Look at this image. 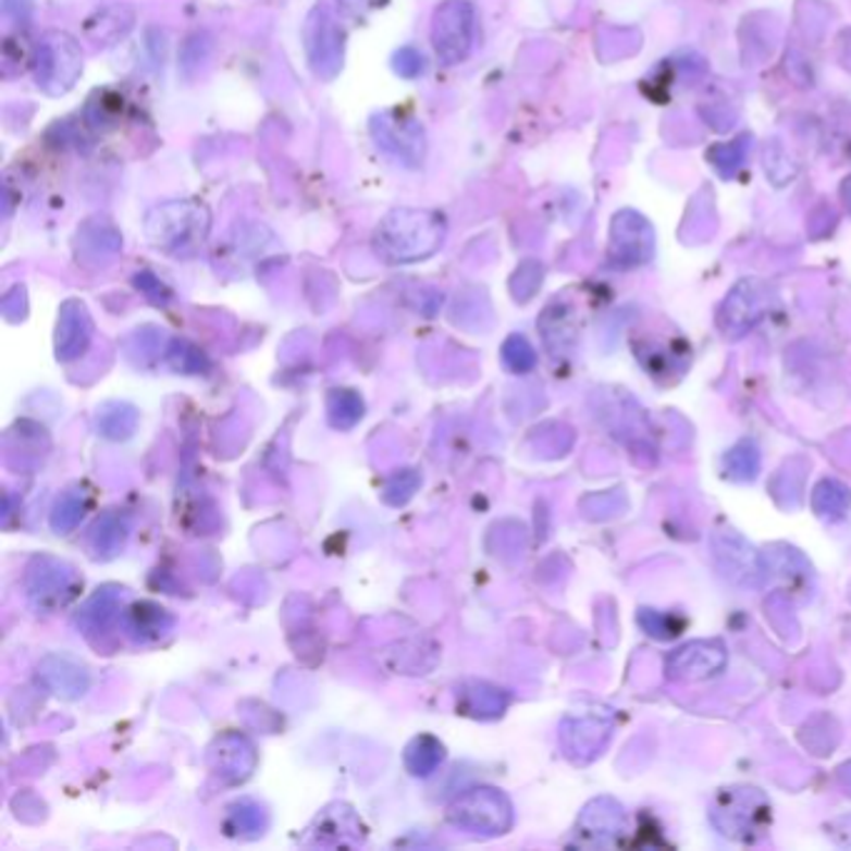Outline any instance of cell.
Segmentation results:
<instances>
[{
  "mask_svg": "<svg viewBox=\"0 0 851 851\" xmlns=\"http://www.w3.org/2000/svg\"><path fill=\"white\" fill-rule=\"evenodd\" d=\"M447 223L435 210L397 208L390 210L374 227V252L390 266H407L435 255L445 243Z\"/></svg>",
  "mask_w": 851,
  "mask_h": 851,
  "instance_id": "6da1fadb",
  "label": "cell"
},
{
  "mask_svg": "<svg viewBox=\"0 0 851 851\" xmlns=\"http://www.w3.org/2000/svg\"><path fill=\"white\" fill-rule=\"evenodd\" d=\"M210 233V210L195 200H173L146 215V235L160 250L187 255L198 250Z\"/></svg>",
  "mask_w": 851,
  "mask_h": 851,
  "instance_id": "7a4b0ae2",
  "label": "cell"
},
{
  "mask_svg": "<svg viewBox=\"0 0 851 851\" xmlns=\"http://www.w3.org/2000/svg\"><path fill=\"white\" fill-rule=\"evenodd\" d=\"M36 83L48 96H65L83 73V50L67 33H46L36 46Z\"/></svg>",
  "mask_w": 851,
  "mask_h": 851,
  "instance_id": "3957f363",
  "label": "cell"
},
{
  "mask_svg": "<svg viewBox=\"0 0 851 851\" xmlns=\"http://www.w3.org/2000/svg\"><path fill=\"white\" fill-rule=\"evenodd\" d=\"M474 5L470 0H445L435 8L430 25L432 48L445 65H459L474 42Z\"/></svg>",
  "mask_w": 851,
  "mask_h": 851,
  "instance_id": "277c9868",
  "label": "cell"
},
{
  "mask_svg": "<svg viewBox=\"0 0 851 851\" xmlns=\"http://www.w3.org/2000/svg\"><path fill=\"white\" fill-rule=\"evenodd\" d=\"M370 133L378 148L390 152L399 163L407 168L422 165L424 152H428V138H424L422 123L410 110H382L370 121Z\"/></svg>",
  "mask_w": 851,
  "mask_h": 851,
  "instance_id": "5b68a950",
  "label": "cell"
},
{
  "mask_svg": "<svg viewBox=\"0 0 851 851\" xmlns=\"http://www.w3.org/2000/svg\"><path fill=\"white\" fill-rule=\"evenodd\" d=\"M769 816L767 799L760 794V789H725L714 806L712 819L721 834L735 839H749L752 831H760L762 824Z\"/></svg>",
  "mask_w": 851,
  "mask_h": 851,
  "instance_id": "8992f818",
  "label": "cell"
},
{
  "mask_svg": "<svg viewBox=\"0 0 851 851\" xmlns=\"http://www.w3.org/2000/svg\"><path fill=\"white\" fill-rule=\"evenodd\" d=\"M305 48L314 75L333 81L343 71L345 61V30L328 11H312L305 28Z\"/></svg>",
  "mask_w": 851,
  "mask_h": 851,
  "instance_id": "52a82bcc",
  "label": "cell"
},
{
  "mask_svg": "<svg viewBox=\"0 0 851 851\" xmlns=\"http://www.w3.org/2000/svg\"><path fill=\"white\" fill-rule=\"evenodd\" d=\"M772 308V291L760 280H742L721 303L717 322L721 333L739 337L752 330Z\"/></svg>",
  "mask_w": 851,
  "mask_h": 851,
  "instance_id": "ba28073f",
  "label": "cell"
},
{
  "mask_svg": "<svg viewBox=\"0 0 851 851\" xmlns=\"http://www.w3.org/2000/svg\"><path fill=\"white\" fill-rule=\"evenodd\" d=\"M609 255L619 268H637L652 260L654 233L652 225L634 210H619L612 220Z\"/></svg>",
  "mask_w": 851,
  "mask_h": 851,
  "instance_id": "9c48e42d",
  "label": "cell"
},
{
  "mask_svg": "<svg viewBox=\"0 0 851 851\" xmlns=\"http://www.w3.org/2000/svg\"><path fill=\"white\" fill-rule=\"evenodd\" d=\"M453 819L462 827L502 834L513 822V806L495 789H474L453 806Z\"/></svg>",
  "mask_w": 851,
  "mask_h": 851,
  "instance_id": "30bf717a",
  "label": "cell"
},
{
  "mask_svg": "<svg viewBox=\"0 0 851 851\" xmlns=\"http://www.w3.org/2000/svg\"><path fill=\"white\" fill-rule=\"evenodd\" d=\"M627 831V814L615 799H594L587 804L580 822H577L575 834L580 837V844L587 847H612L625 837Z\"/></svg>",
  "mask_w": 851,
  "mask_h": 851,
  "instance_id": "8fae6325",
  "label": "cell"
},
{
  "mask_svg": "<svg viewBox=\"0 0 851 851\" xmlns=\"http://www.w3.org/2000/svg\"><path fill=\"white\" fill-rule=\"evenodd\" d=\"M725 646L714 640H696L669 654L667 675L671 679H682V682H700V679L717 675V671L725 669Z\"/></svg>",
  "mask_w": 851,
  "mask_h": 851,
  "instance_id": "7c38bea8",
  "label": "cell"
},
{
  "mask_svg": "<svg viewBox=\"0 0 851 851\" xmlns=\"http://www.w3.org/2000/svg\"><path fill=\"white\" fill-rule=\"evenodd\" d=\"M714 557L725 577L739 584H760L767 567L760 552L739 538L735 532H721L714 538Z\"/></svg>",
  "mask_w": 851,
  "mask_h": 851,
  "instance_id": "4fadbf2b",
  "label": "cell"
},
{
  "mask_svg": "<svg viewBox=\"0 0 851 851\" xmlns=\"http://www.w3.org/2000/svg\"><path fill=\"white\" fill-rule=\"evenodd\" d=\"M90 318L81 300H67L58 320V357L71 360L88 347L90 340Z\"/></svg>",
  "mask_w": 851,
  "mask_h": 851,
  "instance_id": "5bb4252c",
  "label": "cell"
},
{
  "mask_svg": "<svg viewBox=\"0 0 851 851\" xmlns=\"http://www.w3.org/2000/svg\"><path fill=\"white\" fill-rule=\"evenodd\" d=\"M565 747L567 754L577 756V760H592L594 754L600 752L604 742L609 739V721L607 719H597V717H584V719H572L565 725Z\"/></svg>",
  "mask_w": 851,
  "mask_h": 851,
  "instance_id": "9a60e30c",
  "label": "cell"
},
{
  "mask_svg": "<svg viewBox=\"0 0 851 851\" xmlns=\"http://www.w3.org/2000/svg\"><path fill=\"white\" fill-rule=\"evenodd\" d=\"M135 13L127 5H110L98 11L85 25L88 36L98 42V46H110L118 38H125V33L133 28Z\"/></svg>",
  "mask_w": 851,
  "mask_h": 851,
  "instance_id": "2e32d148",
  "label": "cell"
},
{
  "mask_svg": "<svg viewBox=\"0 0 851 851\" xmlns=\"http://www.w3.org/2000/svg\"><path fill=\"white\" fill-rule=\"evenodd\" d=\"M812 505L816 515L839 517L844 515L851 505V490L837 480H822L812 492Z\"/></svg>",
  "mask_w": 851,
  "mask_h": 851,
  "instance_id": "e0dca14e",
  "label": "cell"
},
{
  "mask_svg": "<svg viewBox=\"0 0 851 851\" xmlns=\"http://www.w3.org/2000/svg\"><path fill=\"white\" fill-rule=\"evenodd\" d=\"M725 472L735 482H752L760 474V453L754 442H739L725 455Z\"/></svg>",
  "mask_w": 851,
  "mask_h": 851,
  "instance_id": "ac0fdd59",
  "label": "cell"
},
{
  "mask_svg": "<svg viewBox=\"0 0 851 851\" xmlns=\"http://www.w3.org/2000/svg\"><path fill=\"white\" fill-rule=\"evenodd\" d=\"M442 760H445V749L432 737L415 739L410 749H407V767H410V772L417 774V777H428V774L435 772Z\"/></svg>",
  "mask_w": 851,
  "mask_h": 851,
  "instance_id": "d6986e66",
  "label": "cell"
},
{
  "mask_svg": "<svg viewBox=\"0 0 851 851\" xmlns=\"http://www.w3.org/2000/svg\"><path fill=\"white\" fill-rule=\"evenodd\" d=\"M747 140H749L747 135H742V138H737L731 143H719V146H714L710 152H706L710 163L717 168V173L721 177H735L737 170L744 165L747 146H749Z\"/></svg>",
  "mask_w": 851,
  "mask_h": 851,
  "instance_id": "ffe728a7",
  "label": "cell"
},
{
  "mask_svg": "<svg viewBox=\"0 0 851 851\" xmlns=\"http://www.w3.org/2000/svg\"><path fill=\"white\" fill-rule=\"evenodd\" d=\"M125 530H127V527H125L123 519L113 517V515L106 517L103 522H98L96 532H92V540H96L98 555H103V557L115 555V552L121 550L123 542H125V534H127Z\"/></svg>",
  "mask_w": 851,
  "mask_h": 851,
  "instance_id": "44dd1931",
  "label": "cell"
},
{
  "mask_svg": "<svg viewBox=\"0 0 851 851\" xmlns=\"http://www.w3.org/2000/svg\"><path fill=\"white\" fill-rule=\"evenodd\" d=\"M502 360L513 372H530L538 365V355L522 335H509L502 345Z\"/></svg>",
  "mask_w": 851,
  "mask_h": 851,
  "instance_id": "7402d4cb",
  "label": "cell"
},
{
  "mask_svg": "<svg viewBox=\"0 0 851 851\" xmlns=\"http://www.w3.org/2000/svg\"><path fill=\"white\" fill-rule=\"evenodd\" d=\"M393 71L399 75V78L417 81L420 75H424V71H428V63H424V55L420 50L412 46H405L393 55Z\"/></svg>",
  "mask_w": 851,
  "mask_h": 851,
  "instance_id": "603a6c76",
  "label": "cell"
},
{
  "mask_svg": "<svg viewBox=\"0 0 851 851\" xmlns=\"http://www.w3.org/2000/svg\"><path fill=\"white\" fill-rule=\"evenodd\" d=\"M158 607H152V604H135L133 612H131V619H135V625L131 627L133 632H138L140 637H160L165 632V629L173 625V619L170 617H160L156 619V622H150V617L156 615Z\"/></svg>",
  "mask_w": 851,
  "mask_h": 851,
  "instance_id": "cb8c5ba5",
  "label": "cell"
},
{
  "mask_svg": "<svg viewBox=\"0 0 851 851\" xmlns=\"http://www.w3.org/2000/svg\"><path fill=\"white\" fill-rule=\"evenodd\" d=\"M540 283H542V266L534 260H527L525 266H519V270L515 272L513 293H515L517 300H527V297L534 295Z\"/></svg>",
  "mask_w": 851,
  "mask_h": 851,
  "instance_id": "d4e9b609",
  "label": "cell"
},
{
  "mask_svg": "<svg viewBox=\"0 0 851 851\" xmlns=\"http://www.w3.org/2000/svg\"><path fill=\"white\" fill-rule=\"evenodd\" d=\"M81 517H83V499H78L75 495H65L55 505L53 527L58 532H65V530H71V527H75V522H78Z\"/></svg>",
  "mask_w": 851,
  "mask_h": 851,
  "instance_id": "484cf974",
  "label": "cell"
},
{
  "mask_svg": "<svg viewBox=\"0 0 851 851\" xmlns=\"http://www.w3.org/2000/svg\"><path fill=\"white\" fill-rule=\"evenodd\" d=\"M640 625L646 629V634H654L657 640H669V637L677 634V627H671L669 617H662L657 612H642L640 615Z\"/></svg>",
  "mask_w": 851,
  "mask_h": 851,
  "instance_id": "4316f807",
  "label": "cell"
},
{
  "mask_svg": "<svg viewBox=\"0 0 851 851\" xmlns=\"http://www.w3.org/2000/svg\"><path fill=\"white\" fill-rule=\"evenodd\" d=\"M343 5L353 13H362V11H370V8L382 5V0H343Z\"/></svg>",
  "mask_w": 851,
  "mask_h": 851,
  "instance_id": "83f0119b",
  "label": "cell"
}]
</instances>
